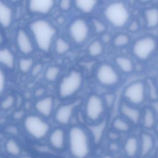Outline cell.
<instances>
[{"instance_id":"4","label":"cell","mask_w":158,"mask_h":158,"mask_svg":"<svg viewBox=\"0 0 158 158\" xmlns=\"http://www.w3.org/2000/svg\"><path fill=\"white\" fill-rule=\"evenodd\" d=\"M83 81L80 72L72 71L65 77L59 84V93L62 98H68L75 94L80 88Z\"/></svg>"},{"instance_id":"35","label":"cell","mask_w":158,"mask_h":158,"mask_svg":"<svg viewBox=\"0 0 158 158\" xmlns=\"http://www.w3.org/2000/svg\"><path fill=\"white\" fill-rule=\"evenodd\" d=\"M104 102H105L106 106L107 107H111L113 106L115 101V95L112 93H107L104 95Z\"/></svg>"},{"instance_id":"33","label":"cell","mask_w":158,"mask_h":158,"mask_svg":"<svg viewBox=\"0 0 158 158\" xmlns=\"http://www.w3.org/2000/svg\"><path fill=\"white\" fill-rule=\"evenodd\" d=\"M130 42V38L126 34H119L114 40V44L116 47H122L127 45Z\"/></svg>"},{"instance_id":"26","label":"cell","mask_w":158,"mask_h":158,"mask_svg":"<svg viewBox=\"0 0 158 158\" xmlns=\"http://www.w3.org/2000/svg\"><path fill=\"white\" fill-rule=\"evenodd\" d=\"M5 148L6 151L12 156H18L21 151L18 144L12 139H9L6 141Z\"/></svg>"},{"instance_id":"37","label":"cell","mask_w":158,"mask_h":158,"mask_svg":"<svg viewBox=\"0 0 158 158\" xmlns=\"http://www.w3.org/2000/svg\"><path fill=\"white\" fill-rule=\"evenodd\" d=\"M72 0H60L59 6L60 9L66 11L68 10L71 6Z\"/></svg>"},{"instance_id":"16","label":"cell","mask_w":158,"mask_h":158,"mask_svg":"<svg viewBox=\"0 0 158 158\" xmlns=\"http://www.w3.org/2000/svg\"><path fill=\"white\" fill-rule=\"evenodd\" d=\"M154 147L152 136L148 133H143L141 135L140 157L143 158L149 154Z\"/></svg>"},{"instance_id":"1","label":"cell","mask_w":158,"mask_h":158,"mask_svg":"<svg viewBox=\"0 0 158 158\" xmlns=\"http://www.w3.org/2000/svg\"><path fill=\"white\" fill-rule=\"evenodd\" d=\"M29 27L38 48L43 52H48L56 33V28L49 22L43 19L32 22Z\"/></svg>"},{"instance_id":"21","label":"cell","mask_w":158,"mask_h":158,"mask_svg":"<svg viewBox=\"0 0 158 158\" xmlns=\"http://www.w3.org/2000/svg\"><path fill=\"white\" fill-rule=\"evenodd\" d=\"M106 127V120H103L97 125H90L89 127L90 131L93 136L94 141L96 144L99 143V141H101L102 137L104 131L105 130Z\"/></svg>"},{"instance_id":"9","label":"cell","mask_w":158,"mask_h":158,"mask_svg":"<svg viewBox=\"0 0 158 158\" xmlns=\"http://www.w3.org/2000/svg\"><path fill=\"white\" fill-rule=\"evenodd\" d=\"M104 104L103 100L98 96L91 95L86 104V115L91 121L98 120L104 112Z\"/></svg>"},{"instance_id":"3","label":"cell","mask_w":158,"mask_h":158,"mask_svg":"<svg viewBox=\"0 0 158 158\" xmlns=\"http://www.w3.org/2000/svg\"><path fill=\"white\" fill-rule=\"evenodd\" d=\"M104 15L107 20L116 27H123L130 18V13L122 2H114L108 5L104 10Z\"/></svg>"},{"instance_id":"15","label":"cell","mask_w":158,"mask_h":158,"mask_svg":"<svg viewBox=\"0 0 158 158\" xmlns=\"http://www.w3.org/2000/svg\"><path fill=\"white\" fill-rule=\"evenodd\" d=\"M120 111L125 117L134 124L139 123L141 118V113L138 109L126 103H123L120 106Z\"/></svg>"},{"instance_id":"24","label":"cell","mask_w":158,"mask_h":158,"mask_svg":"<svg viewBox=\"0 0 158 158\" xmlns=\"http://www.w3.org/2000/svg\"><path fill=\"white\" fill-rule=\"evenodd\" d=\"M77 7L84 13H89L95 7L96 0H75Z\"/></svg>"},{"instance_id":"5","label":"cell","mask_w":158,"mask_h":158,"mask_svg":"<svg viewBox=\"0 0 158 158\" xmlns=\"http://www.w3.org/2000/svg\"><path fill=\"white\" fill-rule=\"evenodd\" d=\"M24 127L27 131L36 139H41L48 133L49 127L43 119L36 115H28L24 121Z\"/></svg>"},{"instance_id":"27","label":"cell","mask_w":158,"mask_h":158,"mask_svg":"<svg viewBox=\"0 0 158 158\" xmlns=\"http://www.w3.org/2000/svg\"><path fill=\"white\" fill-rule=\"evenodd\" d=\"M112 127L117 131L122 132H127L130 128V125L127 122L118 117L114 119L112 123Z\"/></svg>"},{"instance_id":"38","label":"cell","mask_w":158,"mask_h":158,"mask_svg":"<svg viewBox=\"0 0 158 158\" xmlns=\"http://www.w3.org/2000/svg\"><path fill=\"white\" fill-rule=\"evenodd\" d=\"M42 65L41 64H36L31 68V75L33 77L37 76L42 70Z\"/></svg>"},{"instance_id":"34","label":"cell","mask_w":158,"mask_h":158,"mask_svg":"<svg viewBox=\"0 0 158 158\" xmlns=\"http://www.w3.org/2000/svg\"><path fill=\"white\" fill-rule=\"evenodd\" d=\"M15 102V99L13 96H7L1 102V109L3 110H7L12 107Z\"/></svg>"},{"instance_id":"2","label":"cell","mask_w":158,"mask_h":158,"mask_svg":"<svg viewBox=\"0 0 158 158\" xmlns=\"http://www.w3.org/2000/svg\"><path fill=\"white\" fill-rule=\"evenodd\" d=\"M69 142L70 152L75 158H85L89 154V139L81 127H73L70 128Z\"/></svg>"},{"instance_id":"32","label":"cell","mask_w":158,"mask_h":158,"mask_svg":"<svg viewBox=\"0 0 158 158\" xmlns=\"http://www.w3.org/2000/svg\"><path fill=\"white\" fill-rule=\"evenodd\" d=\"M33 60L31 58H22L20 59L19 63L20 70L22 72H28L33 66Z\"/></svg>"},{"instance_id":"49","label":"cell","mask_w":158,"mask_h":158,"mask_svg":"<svg viewBox=\"0 0 158 158\" xmlns=\"http://www.w3.org/2000/svg\"><path fill=\"white\" fill-rule=\"evenodd\" d=\"M157 85H158V77H157Z\"/></svg>"},{"instance_id":"13","label":"cell","mask_w":158,"mask_h":158,"mask_svg":"<svg viewBox=\"0 0 158 158\" xmlns=\"http://www.w3.org/2000/svg\"><path fill=\"white\" fill-rule=\"evenodd\" d=\"M77 103H72L60 106L56 112V120L62 125H67L70 120Z\"/></svg>"},{"instance_id":"8","label":"cell","mask_w":158,"mask_h":158,"mask_svg":"<svg viewBox=\"0 0 158 158\" xmlns=\"http://www.w3.org/2000/svg\"><path fill=\"white\" fill-rule=\"evenodd\" d=\"M96 78L104 86H113L119 80V75L114 68L109 64H102L97 69Z\"/></svg>"},{"instance_id":"23","label":"cell","mask_w":158,"mask_h":158,"mask_svg":"<svg viewBox=\"0 0 158 158\" xmlns=\"http://www.w3.org/2000/svg\"><path fill=\"white\" fill-rule=\"evenodd\" d=\"M115 63L120 69L125 73H130L133 69V64L131 60L127 57L118 56L115 58Z\"/></svg>"},{"instance_id":"44","label":"cell","mask_w":158,"mask_h":158,"mask_svg":"<svg viewBox=\"0 0 158 158\" xmlns=\"http://www.w3.org/2000/svg\"><path fill=\"white\" fill-rule=\"evenodd\" d=\"M102 158H113V157H111L110 156H104V157H103Z\"/></svg>"},{"instance_id":"30","label":"cell","mask_w":158,"mask_h":158,"mask_svg":"<svg viewBox=\"0 0 158 158\" xmlns=\"http://www.w3.org/2000/svg\"><path fill=\"white\" fill-rule=\"evenodd\" d=\"M60 73V69L56 66H51L48 67L44 74L45 78L49 81L56 80Z\"/></svg>"},{"instance_id":"28","label":"cell","mask_w":158,"mask_h":158,"mask_svg":"<svg viewBox=\"0 0 158 158\" xmlns=\"http://www.w3.org/2000/svg\"><path fill=\"white\" fill-rule=\"evenodd\" d=\"M89 54L92 56H98L103 52V46L100 41L96 40L92 42L88 47Z\"/></svg>"},{"instance_id":"48","label":"cell","mask_w":158,"mask_h":158,"mask_svg":"<svg viewBox=\"0 0 158 158\" xmlns=\"http://www.w3.org/2000/svg\"><path fill=\"white\" fill-rule=\"evenodd\" d=\"M11 1H19V0H11Z\"/></svg>"},{"instance_id":"40","label":"cell","mask_w":158,"mask_h":158,"mask_svg":"<svg viewBox=\"0 0 158 158\" xmlns=\"http://www.w3.org/2000/svg\"><path fill=\"white\" fill-rule=\"evenodd\" d=\"M44 93H45V89L43 88H38L35 91V95L36 96V97H41L44 95Z\"/></svg>"},{"instance_id":"50","label":"cell","mask_w":158,"mask_h":158,"mask_svg":"<svg viewBox=\"0 0 158 158\" xmlns=\"http://www.w3.org/2000/svg\"><path fill=\"white\" fill-rule=\"evenodd\" d=\"M157 157H158V152H157Z\"/></svg>"},{"instance_id":"20","label":"cell","mask_w":158,"mask_h":158,"mask_svg":"<svg viewBox=\"0 0 158 158\" xmlns=\"http://www.w3.org/2000/svg\"><path fill=\"white\" fill-rule=\"evenodd\" d=\"M124 149L126 154L128 157H134L138 150V142L137 138L135 136L129 137L125 142Z\"/></svg>"},{"instance_id":"47","label":"cell","mask_w":158,"mask_h":158,"mask_svg":"<svg viewBox=\"0 0 158 158\" xmlns=\"http://www.w3.org/2000/svg\"><path fill=\"white\" fill-rule=\"evenodd\" d=\"M20 158H31V157L28 156H23V157H21Z\"/></svg>"},{"instance_id":"25","label":"cell","mask_w":158,"mask_h":158,"mask_svg":"<svg viewBox=\"0 0 158 158\" xmlns=\"http://www.w3.org/2000/svg\"><path fill=\"white\" fill-rule=\"evenodd\" d=\"M156 122L154 113L152 109L147 108L145 109L143 115V125L146 128L149 129L154 127Z\"/></svg>"},{"instance_id":"19","label":"cell","mask_w":158,"mask_h":158,"mask_svg":"<svg viewBox=\"0 0 158 158\" xmlns=\"http://www.w3.org/2000/svg\"><path fill=\"white\" fill-rule=\"evenodd\" d=\"M145 19L148 28H154L158 25V9L150 8L145 11Z\"/></svg>"},{"instance_id":"18","label":"cell","mask_w":158,"mask_h":158,"mask_svg":"<svg viewBox=\"0 0 158 158\" xmlns=\"http://www.w3.org/2000/svg\"><path fill=\"white\" fill-rule=\"evenodd\" d=\"M65 141L64 131L61 128H56L51 133L49 143L55 149H60L64 147Z\"/></svg>"},{"instance_id":"36","label":"cell","mask_w":158,"mask_h":158,"mask_svg":"<svg viewBox=\"0 0 158 158\" xmlns=\"http://www.w3.org/2000/svg\"><path fill=\"white\" fill-rule=\"evenodd\" d=\"M93 22V26L95 28V31L97 33H102L104 31H105L106 27L102 22H101L100 21L96 19H94Z\"/></svg>"},{"instance_id":"39","label":"cell","mask_w":158,"mask_h":158,"mask_svg":"<svg viewBox=\"0 0 158 158\" xmlns=\"http://www.w3.org/2000/svg\"><path fill=\"white\" fill-rule=\"evenodd\" d=\"M0 89H1V92H2V90L4 88V85H5V76L4 73H2V71H1V75H0Z\"/></svg>"},{"instance_id":"10","label":"cell","mask_w":158,"mask_h":158,"mask_svg":"<svg viewBox=\"0 0 158 158\" xmlns=\"http://www.w3.org/2000/svg\"><path fill=\"white\" fill-rule=\"evenodd\" d=\"M69 32L73 41L77 43H81L88 37L89 33L88 25L83 19H76L71 23Z\"/></svg>"},{"instance_id":"42","label":"cell","mask_w":158,"mask_h":158,"mask_svg":"<svg viewBox=\"0 0 158 158\" xmlns=\"http://www.w3.org/2000/svg\"><path fill=\"white\" fill-rule=\"evenodd\" d=\"M138 28V23L136 21H133L129 26V29L130 31H136Z\"/></svg>"},{"instance_id":"22","label":"cell","mask_w":158,"mask_h":158,"mask_svg":"<svg viewBox=\"0 0 158 158\" xmlns=\"http://www.w3.org/2000/svg\"><path fill=\"white\" fill-rule=\"evenodd\" d=\"M0 62L6 67L12 69L14 65V57L12 52L7 48H2L0 51Z\"/></svg>"},{"instance_id":"45","label":"cell","mask_w":158,"mask_h":158,"mask_svg":"<svg viewBox=\"0 0 158 158\" xmlns=\"http://www.w3.org/2000/svg\"><path fill=\"white\" fill-rule=\"evenodd\" d=\"M139 1H141V2H146L149 1V0H139Z\"/></svg>"},{"instance_id":"11","label":"cell","mask_w":158,"mask_h":158,"mask_svg":"<svg viewBox=\"0 0 158 158\" xmlns=\"http://www.w3.org/2000/svg\"><path fill=\"white\" fill-rule=\"evenodd\" d=\"M54 0H29V10L35 14H46L52 9Z\"/></svg>"},{"instance_id":"7","label":"cell","mask_w":158,"mask_h":158,"mask_svg":"<svg viewBox=\"0 0 158 158\" xmlns=\"http://www.w3.org/2000/svg\"><path fill=\"white\" fill-rule=\"evenodd\" d=\"M145 85L141 81H136L130 83L124 91L125 98L134 104L143 103L145 99Z\"/></svg>"},{"instance_id":"31","label":"cell","mask_w":158,"mask_h":158,"mask_svg":"<svg viewBox=\"0 0 158 158\" xmlns=\"http://www.w3.org/2000/svg\"><path fill=\"white\" fill-rule=\"evenodd\" d=\"M147 85L148 86V93L149 98L152 100H157L158 98V89L156 85L151 79L147 80Z\"/></svg>"},{"instance_id":"14","label":"cell","mask_w":158,"mask_h":158,"mask_svg":"<svg viewBox=\"0 0 158 158\" xmlns=\"http://www.w3.org/2000/svg\"><path fill=\"white\" fill-rule=\"evenodd\" d=\"M53 99L51 97H45L39 99L35 105V107L41 115L49 116L53 109Z\"/></svg>"},{"instance_id":"6","label":"cell","mask_w":158,"mask_h":158,"mask_svg":"<svg viewBox=\"0 0 158 158\" xmlns=\"http://www.w3.org/2000/svg\"><path fill=\"white\" fill-rule=\"evenodd\" d=\"M157 47L156 41L147 36L137 40L133 46L134 55L139 60H146L154 52Z\"/></svg>"},{"instance_id":"17","label":"cell","mask_w":158,"mask_h":158,"mask_svg":"<svg viewBox=\"0 0 158 158\" xmlns=\"http://www.w3.org/2000/svg\"><path fill=\"white\" fill-rule=\"evenodd\" d=\"M12 20V11L11 8L2 1L0 2V22L3 28L9 27Z\"/></svg>"},{"instance_id":"43","label":"cell","mask_w":158,"mask_h":158,"mask_svg":"<svg viewBox=\"0 0 158 158\" xmlns=\"http://www.w3.org/2000/svg\"><path fill=\"white\" fill-rule=\"evenodd\" d=\"M151 106L152 107L153 111H155L157 114H158V101L155 100L153 101L151 103Z\"/></svg>"},{"instance_id":"41","label":"cell","mask_w":158,"mask_h":158,"mask_svg":"<svg viewBox=\"0 0 158 158\" xmlns=\"http://www.w3.org/2000/svg\"><path fill=\"white\" fill-rule=\"evenodd\" d=\"M24 115V112L23 110H17L14 114V118L15 119H20L23 117Z\"/></svg>"},{"instance_id":"12","label":"cell","mask_w":158,"mask_h":158,"mask_svg":"<svg viewBox=\"0 0 158 158\" xmlns=\"http://www.w3.org/2000/svg\"><path fill=\"white\" fill-rule=\"evenodd\" d=\"M16 41L19 51L24 54H28L33 51V43L28 35L22 29H19L17 33Z\"/></svg>"},{"instance_id":"29","label":"cell","mask_w":158,"mask_h":158,"mask_svg":"<svg viewBox=\"0 0 158 158\" xmlns=\"http://www.w3.org/2000/svg\"><path fill=\"white\" fill-rule=\"evenodd\" d=\"M70 49L69 43L62 38H59L55 42V50L59 54H62L67 52Z\"/></svg>"},{"instance_id":"46","label":"cell","mask_w":158,"mask_h":158,"mask_svg":"<svg viewBox=\"0 0 158 158\" xmlns=\"http://www.w3.org/2000/svg\"><path fill=\"white\" fill-rule=\"evenodd\" d=\"M156 131L158 133V122H157V123L156 124Z\"/></svg>"}]
</instances>
